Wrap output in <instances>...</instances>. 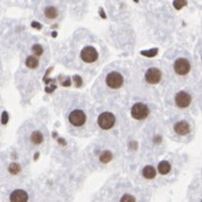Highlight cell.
<instances>
[{
	"label": "cell",
	"instance_id": "obj_1",
	"mask_svg": "<svg viewBox=\"0 0 202 202\" xmlns=\"http://www.w3.org/2000/svg\"><path fill=\"white\" fill-rule=\"evenodd\" d=\"M98 125L99 128L103 130H108V129L113 128L115 124V116L110 112H104L98 116Z\"/></svg>",
	"mask_w": 202,
	"mask_h": 202
},
{
	"label": "cell",
	"instance_id": "obj_2",
	"mask_svg": "<svg viewBox=\"0 0 202 202\" xmlns=\"http://www.w3.org/2000/svg\"><path fill=\"white\" fill-rule=\"evenodd\" d=\"M131 115L136 120H143L149 115V108L146 104L136 103L131 108Z\"/></svg>",
	"mask_w": 202,
	"mask_h": 202
},
{
	"label": "cell",
	"instance_id": "obj_3",
	"mask_svg": "<svg viewBox=\"0 0 202 202\" xmlns=\"http://www.w3.org/2000/svg\"><path fill=\"white\" fill-rule=\"evenodd\" d=\"M106 85L112 89H118L123 85V76L116 71H112L106 76Z\"/></svg>",
	"mask_w": 202,
	"mask_h": 202
},
{
	"label": "cell",
	"instance_id": "obj_4",
	"mask_svg": "<svg viewBox=\"0 0 202 202\" xmlns=\"http://www.w3.org/2000/svg\"><path fill=\"white\" fill-rule=\"evenodd\" d=\"M80 58L83 61L87 63H92V62H95L97 61L98 59V52L95 48L93 46H86L80 52Z\"/></svg>",
	"mask_w": 202,
	"mask_h": 202
},
{
	"label": "cell",
	"instance_id": "obj_5",
	"mask_svg": "<svg viewBox=\"0 0 202 202\" xmlns=\"http://www.w3.org/2000/svg\"><path fill=\"white\" fill-rule=\"evenodd\" d=\"M190 69H191L190 62L186 59H184V58H178L175 62H174V70L180 76L187 75L190 72Z\"/></svg>",
	"mask_w": 202,
	"mask_h": 202
},
{
	"label": "cell",
	"instance_id": "obj_6",
	"mask_svg": "<svg viewBox=\"0 0 202 202\" xmlns=\"http://www.w3.org/2000/svg\"><path fill=\"white\" fill-rule=\"evenodd\" d=\"M69 122L74 127H81L86 122V114L80 110L72 111L70 115H69Z\"/></svg>",
	"mask_w": 202,
	"mask_h": 202
},
{
	"label": "cell",
	"instance_id": "obj_7",
	"mask_svg": "<svg viewBox=\"0 0 202 202\" xmlns=\"http://www.w3.org/2000/svg\"><path fill=\"white\" fill-rule=\"evenodd\" d=\"M145 79L148 84L156 85L161 81V72L157 68H149L145 74Z\"/></svg>",
	"mask_w": 202,
	"mask_h": 202
},
{
	"label": "cell",
	"instance_id": "obj_8",
	"mask_svg": "<svg viewBox=\"0 0 202 202\" xmlns=\"http://www.w3.org/2000/svg\"><path fill=\"white\" fill-rule=\"evenodd\" d=\"M191 101H192V97L189 93L182 90V92H178L175 95V103L178 107L181 108H185L189 105L191 104Z\"/></svg>",
	"mask_w": 202,
	"mask_h": 202
},
{
	"label": "cell",
	"instance_id": "obj_9",
	"mask_svg": "<svg viewBox=\"0 0 202 202\" xmlns=\"http://www.w3.org/2000/svg\"><path fill=\"white\" fill-rule=\"evenodd\" d=\"M174 131L181 136H186L190 132V125L185 121H178L174 124Z\"/></svg>",
	"mask_w": 202,
	"mask_h": 202
},
{
	"label": "cell",
	"instance_id": "obj_10",
	"mask_svg": "<svg viewBox=\"0 0 202 202\" xmlns=\"http://www.w3.org/2000/svg\"><path fill=\"white\" fill-rule=\"evenodd\" d=\"M28 200V194L23 190H15L10 194L12 202H25Z\"/></svg>",
	"mask_w": 202,
	"mask_h": 202
},
{
	"label": "cell",
	"instance_id": "obj_11",
	"mask_svg": "<svg viewBox=\"0 0 202 202\" xmlns=\"http://www.w3.org/2000/svg\"><path fill=\"white\" fill-rule=\"evenodd\" d=\"M142 175H143V177L147 178V180L155 178V176H156V170H155L152 166H150V165H147V166H145V168L142 170Z\"/></svg>",
	"mask_w": 202,
	"mask_h": 202
},
{
	"label": "cell",
	"instance_id": "obj_12",
	"mask_svg": "<svg viewBox=\"0 0 202 202\" xmlns=\"http://www.w3.org/2000/svg\"><path fill=\"white\" fill-rule=\"evenodd\" d=\"M171 168H172V167H171V164L166 161H163L158 164V172L161 173V175H166V174H168L171 171Z\"/></svg>",
	"mask_w": 202,
	"mask_h": 202
},
{
	"label": "cell",
	"instance_id": "obj_13",
	"mask_svg": "<svg viewBox=\"0 0 202 202\" xmlns=\"http://www.w3.org/2000/svg\"><path fill=\"white\" fill-rule=\"evenodd\" d=\"M44 15L46 18H49V19H54V18H57L58 16V10L54 7H46V8L44 9Z\"/></svg>",
	"mask_w": 202,
	"mask_h": 202
},
{
	"label": "cell",
	"instance_id": "obj_14",
	"mask_svg": "<svg viewBox=\"0 0 202 202\" xmlns=\"http://www.w3.org/2000/svg\"><path fill=\"white\" fill-rule=\"evenodd\" d=\"M25 63H26V65L28 67V68L34 69L39 65V60H37V58L36 57H34V55H30V57L26 58Z\"/></svg>",
	"mask_w": 202,
	"mask_h": 202
},
{
	"label": "cell",
	"instance_id": "obj_15",
	"mask_svg": "<svg viewBox=\"0 0 202 202\" xmlns=\"http://www.w3.org/2000/svg\"><path fill=\"white\" fill-rule=\"evenodd\" d=\"M31 141L33 143H35V145H40L43 141V134L41 132H39V131L33 132L32 136H31Z\"/></svg>",
	"mask_w": 202,
	"mask_h": 202
},
{
	"label": "cell",
	"instance_id": "obj_16",
	"mask_svg": "<svg viewBox=\"0 0 202 202\" xmlns=\"http://www.w3.org/2000/svg\"><path fill=\"white\" fill-rule=\"evenodd\" d=\"M21 165L19 164H17V163H12V164H10L9 165V168H8V171H9V173L10 174H12V175H16V174H18V173L21 172Z\"/></svg>",
	"mask_w": 202,
	"mask_h": 202
},
{
	"label": "cell",
	"instance_id": "obj_17",
	"mask_svg": "<svg viewBox=\"0 0 202 202\" xmlns=\"http://www.w3.org/2000/svg\"><path fill=\"white\" fill-rule=\"evenodd\" d=\"M112 158H113V155L111 152H104L103 154L101 155V157H99V161L102 163H108V161H112Z\"/></svg>",
	"mask_w": 202,
	"mask_h": 202
},
{
	"label": "cell",
	"instance_id": "obj_18",
	"mask_svg": "<svg viewBox=\"0 0 202 202\" xmlns=\"http://www.w3.org/2000/svg\"><path fill=\"white\" fill-rule=\"evenodd\" d=\"M32 51L34 52V54L35 55H42V53H43V48H42L41 45L40 44H35V45H33L32 46Z\"/></svg>",
	"mask_w": 202,
	"mask_h": 202
},
{
	"label": "cell",
	"instance_id": "obj_19",
	"mask_svg": "<svg viewBox=\"0 0 202 202\" xmlns=\"http://www.w3.org/2000/svg\"><path fill=\"white\" fill-rule=\"evenodd\" d=\"M173 5H174V7H175L176 9H181L182 7L186 6L187 1H186V0H174Z\"/></svg>",
	"mask_w": 202,
	"mask_h": 202
},
{
	"label": "cell",
	"instance_id": "obj_20",
	"mask_svg": "<svg viewBox=\"0 0 202 202\" xmlns=\"http://www.w3.org/2000/svg\"><path fill=\"white\" fill-rule=\"evenodd\" d=\"M121 201L122 202H127V201L132 202V201H136V198H134V196H132V195H129V194H125V195L122 196Z\"/></svg>",
	"mask_w": 202,
	"mask_h": 202
},
{
	"label": "cell",
	"instance_id": "obj_21",
	"mask_svg": "<svg viewBox=\"0 0 202 202\" xmlns=\"http://www.w3.org/2000/svg\"><path fill=\"white\" fill-rule=\"evenodd\" d=\"M7 121H8V114H7V112H3V113H2V119H1V122H2V124H6Z\"/></svg>",
	"mask_w": 202,
	"mask_h": 202
},
{
	"label": "cell",
	"instance_id": "obj_22",
	"mask_svg": "<svg viewBox=\"0 0 202 202\" xmlns=\"http://www.w3.org/2000/svg\"><path fill=\"white\" fill-rule=\"evenodd\" d=\"M75 79H76V86L79 87V86L81 85V79H80V77H78V76H76V77H75Z\"/></svg>",
	"mask_w": 202,
	"mask_h": 202
},
{
	"label": "cell",
	"instance_id": "obj_23",
	"mask_svg": "<svg viewBox=\"0 0 202 202\" xmlns=\"http://www.w3.org/2000/svg\"><path fill=\"white\" fill-rule=\"evenodd\" d=\"M32 26H33V27H36L37 30H40V28H41L40 24H39V23H36V22H33V23H32Z\"/></svg>",
	"mask_w": 202,
	"mask_h": 202
},
{
	"label": "cell",
	"instance_id": "obj_24",
	"mask_svg": "<svg viewBox=\"0 0 202 202\" xmlns=\"http://www.w3.org/2000/svg\"><path fill=\"white\" fill-rule=\"evenodd\" d=\"M161 140V138L159 137V136H157V137H155L154 138V141H155V143H159V141Z\"/></svg>",
	"mask_w": 202,
	"mask_h": 202
},
{
	"label": "cell",
	"instance_id": "obj_25",
	"mask_svg": "<svg viewBox=\"0 0 202 202\" xmlns=\"http://www.w3.org/2000/svg\"><path fill=\"white\" fill-rule=\"evenodd\" d=\"M99 14H101V16H102V18H106V15H105V12H104V10L103 9H99Z\"/></svg>",
	"mask_w": 202,
	"mask_h": 202
},
{
	"label": "cell",
	"instance_id": "obj_26",
	"mask_svg": "<svg viewBox=\"0 0 202 202\" xmlns=\"http://www.w3.org/2000/svg\"><path fill=\"white\" fill-rule=\"evenodd\" d=\"M134 1H136V2H138V1H139V0H134Z\"/></svg>",
	"mask_w": 202,
	"mask_h": 202
}]
</instances>
